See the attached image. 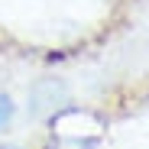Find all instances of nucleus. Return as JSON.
<instances>
[{
  "label": "nucleus",
  "mask_w": 149,
  "mask_h": 149,
  "mask_svg": "<svg viewBox=\"0 0 149 149\" xmlns=\"http://www.w3.org/2000/svg\"><path fill=\"white\" fill-rule=\"evenodd\" d=\"M65 104H71V91L58 78H42L29 91V110L39 113V117H45V120L52 117V113H58Z\"/></svg>",
  "instance_id": "nucleus-1"
},
{
  "label": "nucleus",
  "mask_w": 149,
  "mask_h": 149,
  "mask_svg": "<svg viewBox=\"0 0 149 149\" xmlns=\"http://www.w3.org/2000/svg\"><path fill=\"white\" fill-rule=\"evenodd\" d=\"M16 110H19V104L13 101V94H10V91H0V133H7V130L13 127Z\"/></svg>",
  "instance_id": "nucleus-2"
},
{
  "label": "nucleus",
  "mask_w": 149,
  "mask_h": 149,
  "mask_svg": "<svg viewBox=\"0 0 149 149\" xmlns=\"http://www.w3.org/2000/svg\"><path fill=\"white\" fill-rule=\"evenodd\" d=\"M45 149H97L94 139H68V136H52Z\"/></svg>",
  "instance_id": "nucleus-3"
},
{
  "label": "nucleus",
  "mask_w": 149,
  "mask_h": 149,
  "mask_svg": "<svg viewBox=\"0 0 149 149\" xmlns=\"http://www.w3.org/2000/svg\"><path fill=\"white\" fill-rule=\"evenodd\" d=\"M0 149H19V146H13V143H0Z\"/></svg>",
  "instance_id": "nucleus-4"
}]
</instances>
